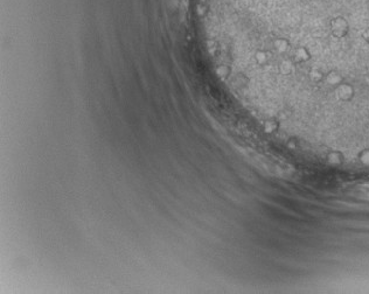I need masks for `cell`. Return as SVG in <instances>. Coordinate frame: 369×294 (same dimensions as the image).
<instances>
[{
  "label": "cell",
  "mask_w": 369,
  "mask_h": 294,
  "mask_svg": "<svg viewBox=\"0 0 369 294\" xmlns=\"http://www.w3.org/2000/svg\"><path fill=\"white\" fill-rule=\"evenodd\" d=\"M329 30L333 37L340 40L345 39L349 34L351 26H349L347 19L342 17V15H338V17H334L329 21Z\"/></svg>",
  "instance_id": "cell-1"
},
{
  "label": "cell",
  "mask_w": 369,
  "mask_h": 294,
  "mask_svg": "<svg viewBox=\"0 0 369 294\" xmlns=\"http://www.w3.org/2000/svg\"><path fill=\"white\" fill-rule=\"evenodd\" d=\"M334 94H335V97L338 98L340 102L349 103V102H352L355 97V88L352 83L345 81L334 89Z\"/></svg>",
  "instance_id": "cell-2"
},
{
  "label": "cell",
  "mask_w": 369,
  "mask_h": 294,
  "mask_svg": "<svg viewBox=\"0 0 369 294\" xmlns=\"http://www.w3.org/2000/svg\"><path fill=\"white\" fill-rule=\"evenodd\" d=\"M345 81L346 79L343 77L342 74L336 69L329 70V72L325 73V77H324V83L333 89H335L338 85H340Z\"/></svg>",
  "instance_id": "cell-3"
},
{
  "label": "cell",
  "mask_w": 369,
  "mask_h": 294,
  "mask_svg": "<svg viewBox=\"0 0 369 294\" xmlns=\"http://www.w3.org/2000/svg\"><path fill=\"white\" fill-rule=\"evenodd\" d=\"M272 48L276 50V53L281 54V55H285L290 50L291 42L286 37H275L272 40Z\"/></svg>",
  "instance_id": "cell-4"
},
{
  "label": "cell",
  "mask_w": 369,
  "mask_h": 294,
  "mask_svg": "<svg viewBox=\"0 0 369 294\" xmlns=\"http://www.w3.org/2000/svg\"><path fill=\"white\" fill-rule=\"evenodd\" d=\"M345 154L339 149H332L326 154V161L327 164L331 166H334V167H338V166H341L343 162H345Z\"/></svg>",
  "instance_id": "cell-5"
},
{
  "label": "cell",
  "mask_w": 369,
  "mask_h": 294,
  "mask_svg": "<svg viewBox=\"0 0 369 294\" xmlns=\"http://www.w3.org/2000/svg\"><path fill=\"white\" fill-rule=\"evenodd\" d=\"M294 57L298 63H306L312 59V54H311L310 49H308L307 47L299 46L295 49Z\"/></svg>",
  "instance_id": "cell-6"
},
{
  "label": "cell",
  "mask_w": 369,
  "mask_h": 294,
  "mask_svg": "<svg viewBox=\"0 0 369 294\" xmlns=\"http://www.w3.org/2000/svg\"><path fill=\"white\" fill-rule=\"evenodd\" d=\"M281 129V121L276 117L268 118L263 121V131L266 134H275Z\"/></svg>",
  "instance_id": "cell-7"
},
{
  "label": "cell",
  "mask_w": 369,
  "mask_h": 294,
  "mask_svg": "<svg viewBox=\"0 0 369 294\" xmlns=\"http://www.w3.org/2000/svg\"><path fill=\"white\" fill-rule=\"evenodd\" d=\"M295 72V63L291 59H283L278 65V73L283 76H289Z\"/></svg>",
  "instance_id": "cell-8"
},
{
  "label": "cell",
  "mask_w": 369,
  "mask_h": 294,
  "mask_svg": "<svg viewBox=\"0 0 369 294\" xmlns=\"http://www.w3.org/2000/svg\"><path fill=\"white\" fill-rule=\"evenodd\" d=\"M254 60H255L256 65L259 67H265L270 61V54L265 49H257L254 53Z\"/></svg>",
  "instance_id": "cell-9"
},
{
  "label": "cell",
  "mask_w": 369,
  "mask_h": 294,
  "mask_svg": "<svg viewBox=\"0 0 369 294\" xmlns=\"http://www.w3.org/2000/svg\"><path fill=\"white\" fill-rule=\"evenodd\" d=\"M324 77H325V73L319 68H311L308 72V79L314 84L324 83Z\"/></svg>",
  "instance_id": "cell-10"
},
{
  "label": "cell",
  "mask_w": 369,
  "mask_h": 294,
  "mask_svg": "<svg viewBox=\"0 0 369 294\" xmlns=\"http://www.w3.org/2000/svg\"><path fill=\"white\" fill-rule=\"evenodd\" d=\"M215 74L219 78L222 79V81H225L230 77L231 75V67L228 65H219L216 66L215 68Z\"/></svg>",
  "instance_id": "cell-11"
},
{
  "label": "cell",
  "mask_w": 369,
  "mask_h": 294,
  "mask_svg": "<svg viewBox=\"0 0 369 294\" xmlns=\"http://www.w3.org/2000/svg\"><path fill=\"white\" fill-rule=\"evenodd\" d=\"M356 158H358L359 162H360L362 166L369 167V147L361 149V151L358 153V155H356Z\"/></svg>",
  "instance_id": "cell-12"
},
{
  "label": "cell",
  "mask_w": 369,
  "mask_h": 294,
  "mask_svg": "<svg viewBox=\"0 0 369 294\" xmlns=\"http://www.w3.org/2000/svg\"><path fill=\"white\" fill-rule=\"evenodd\" d=\"M299 146H300V143H299L298 138H295V137H290L285 143L286 149H289V151H297Z\"/></svg>",
  "instance_id": "cell-13"
},
{
  "label": "cell",
  "mask_w": 369,
  "mask_h": 294,
  "mask_svg": "<svg viewBox=\"0 0 369 294\" xmlns=\"http://www.w3.org/2000/svg\"><path fill=\"white\" fill-rule=\"evenodd\" d=\"M361 37H362V40H364V41H365V42H366V43H367V44H368V46H369V27L365 28V30H364V31H362V33H361Z\"/></svg>",
  "instance_id": "cell-14"
}]
</instances>
